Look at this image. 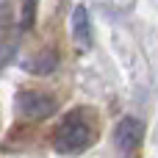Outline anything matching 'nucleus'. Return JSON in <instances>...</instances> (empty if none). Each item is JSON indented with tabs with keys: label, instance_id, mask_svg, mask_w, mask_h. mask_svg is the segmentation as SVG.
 Masks as SVG:
<instances>
[{
	"label": "nucleus",
	"instance_id": "obj_1",
	"mask_svg": "<svg viewBox=\"0 0 158 158\" xmlns=\"http://www.w3.org/2000/svg\"><path fill=\"white\" fill-rule=\"evenodd\" d=\"M94 114L89 108L69 111L53 133V147L64 156H78L94 142Z\"/></svg>",
	"mask_w": 158,
	"mask_h": 158
},
{
	"label": "nucleus",
	"instance_id": "obj_2",
	"mask_svg": "<svg viewBox=\"0 0 158 158\" xmlns=\"http://www.w3.org/2000/svg\"><path fill=\"white\" fill-rule=\"evenodd\" d=\"M56 106H58L56 97L47 92H39V89H22L17 94V111L25 119H47L56 111Z\"/></svg>",
	"mask_w": 158,
	"mask_h": 158
},
{
	"label": "nucleus",
	"instance_id": "obj_3",
	"mask_svg": "<svg viewBox=\"0 0 158 158\" xmlns=\"http://www.w3.org/2000/svg\"><path fill=\"white\" fill-rule=\"evenodd\" d=\"M144 142V122L139 117H122L114 128V144L122 153H133L139 150V144Z\"/></svg>",
	"mask_w": 158,
	"mask_h": 158
},
{
	"label": "nucleus",
	"instance_id": "obj_4",
	"mask_svg": "<svg viewBox=\"0 0 158 158\" xmlns=\"http://www.w3.org/2000/svg\"><path fill=\"white\" fill-rule=\"evenodd\" d=\"M72 39L78 47H92V19L86 6H75L72 11Z\"/></svg>",
	"mask_w": 158,
	"mask_h": 158
},
{
	"label": "nucleus",
	"instance_id": "obj_5",
	"mask_svg": "<svg viewBox=\"0 0 158 158\" xmlns=\"http://www.w3.org/2000/svg\"><path fill=\"white\" fill-rule=\"evenodd\" d=\"M56 64H58V56H56L53 50H44V53H36L31 61H25V69L39 72V75H47V72L56 69Z\"/></svg>",
	"mask_w": 158,
	"mask_h": 158
},
{
	"label": "nucleus",
	"instance_id": "obj_6",
	"mask_svg": "<svg viewBox=\"0 0 158 158\" xmlns=\"http://www.w3.org/2000/svg\"><path fill=\"white\" fill-rule=\"evenodd\" d=\"M36 8H39V0H22V11H19V25L25 31L33 28L36 22Z\"/></svg>",
	"mask_w": 158,
	"mask_h": 158
},
{
	"label": "nucleus",
	"instance_id": "obj_7",
	"mask_svg": "<svg viewBox=\"0 0 158 158\" xmlns=\"http://www.w3.org/2000/svg\"><path fill=\"white\" fill-rule=\"evenodd\" d=\"M8 11H11V6H8V3H0V28H6V25L11 22V14H8Z\"/></svg>",
	"mask_w": 158,
	"mask_h": 158
}]
</instances>
